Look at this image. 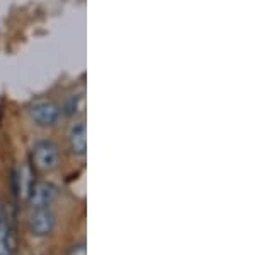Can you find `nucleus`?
Here are the masks:
<instances>
[{
    "mask_svg": "<svg viewBox=\"0 0 256 255\" xmlns=\"http://www.w3.org/2000/svg\"><path fill=\"white\" fill-rule=\"evenodd\" d=\"M31 161L32 166L38 171H43V173H52L58 168L60 164V149L53 141L50 139H44V141H40L34 144L31 153Z\"/></svg>",
    "mask_w": 256,
    "mask_h": 255,
    "instance_id": "f257e3e1",
    "label": "nucleus"
},
{
    "mask_svg": "<svg viewBox=\"0 0 256 255\" xmlns=\"http://www.w3.org/2000/svg\"><path fill=\"white\" fill-rule=\"evenodd\" d=\"M28 226H30L31 235L38 238H46L55 231L56 226V216L52 207L43 209H31L30 219H28Z\"/></svg>",
    "mask_w": 256,
    "mask_h": 255,
    "instance_id": "f03ea898",
    "label": "nucleus"
},
{
    "mask_svg": "<svg viewBox=\"0 0 256 255\" xmlns=\"http://www.w3.org/2000/svg\"><path fill=\"white\" fill-rule=\"evenodd\" d=\"M30 117L32 118V122L40 127H53L56 125V122L60 120L62 110L55 101L50 100H40L34 101L30 106Z\"/></svg>",
    "mask_w": 256,
    "mask_h": 255,
    "instance_id": "7ed1b4c3",
    "label": "nucleus"
},
{
    "mask_svg": "<svg viewBox=\"0 0 256 255\" xmlns=\"http://www.w3.org/2000/svg\"><path fill=\"white\" fill-rule=\"evenodd\" d=\"M58 197V188L50 182H34L30 190L26 202L30 204L31 209H43L52 207L53 202Z\"/></svg>",
    "mask_w": 256,
    "mask_h": 255,
    "instance_id": "20e7f679",
    "label": "nucleus"
},
{
    "mask_svg": "<svg viewBox=\"0 0 256 255\" xmlns=\"http://www.w3.org/2000/svg\"><path fill=\"white\" fill-rule=\"evenodd\" d=\"M68 146L72 154L76 156H86L88 153V127L84 122L72 125L68 132Z\"/></svg>",
    "mask_w": 256,
    "mask_h": 255,
    "instance_id": "39448f33",
    "label": "nucleus"
},
{
    "mask_svg": "<svg viewBox=\"0 0 256 255\" xmlns=\"http://www.w3.org/2000/svg\"><path fill=\"white\" fill-rule=\"evenodd\" d=\"M34 183V178H32V170L30 164H22L18 171V176H16V192H18L19 199L26 200L28 195H30V190Z\"/></svg>",
    "mask_w": 256,
    "mask_h": 255,
    "instance_id": "423d86ee",
    "label": "nucleus"
},
{
    "mask_svg": "<svg viewBox=\"0 0 256 255\" xmlns=\"http://www.w3.org/2000/svg\"><path fill=\"white\" fill-rule=\"evenodd\" d=\"M14 253V238L9 224H0V255H12Z\"/></svg>",
    "mask_w": 256,
    "mask_h": 255,
    "instance_id": "0eeeda50",
    "label": "nucleus"
},
{
    "mask_svg": "<svg viewBox=\"0 0 256 255\" xmlns=\"http://www.w3.org/2000/svg\"><path fill=\"white\" fill-rule=\"evenodd\" d=\"M68 255H88V248H86V243H84V241L72 245V248L68 250Z\"/></svg>",
    "mask_w": 256,
    "mask_h": 255,
    "instance_id": "6e6552de",
    "label": "nucleus"
},
{
    "mask_svg": "<svg viewBox=\"0 0 256 255\" xmlns=\"http://www.w3.org/2000/svg\"><path fill=\"white\" fill-rule=\"evenodd\" d=\"M4 223V209H2V202H0V224Z\"/></svg>",
    "mask_w": 256,
    "mask_h": 255,
    "instance_id": "1a4fd4ad",
    "label": "nucleus"
}]
</instances>
